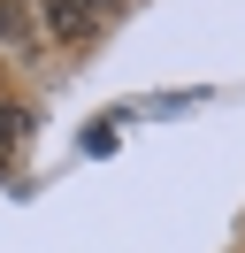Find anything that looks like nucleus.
Listing matches in <instances>:
<instances>
[{"label":"nucleus","instance_id":"nucleus-1","mask_svg":"<svg viewBox=\"0 0 245 253\" xmlns=\"http://www.w3.org/2000/svg\"><path fill=\"white\" fill-rule=\"evenodd\" d=\"M46 31H54V39H92V16H84V8H77V0H46Z\"/></svg>","mask_w":245,"mask_h":253},{"label":"nucleus","instance_id":"nucleus-2","mask_svg":"<svg viewBox=\"0 0 245 253\" xmlns=\"http://www.w3.org/2000/svg\"><path fill=\"white\" fill-rule=\"evenodd\" d=\"M0 46H31V16L15 0H0Z\"/></svg>","mask_w":245,"mask_h":253},{"label":"nucleus","instance_id":"nucleus-3","mask_svg":"<svg viewBox=\"0 0 245 253\" xmlns=\"http://www.w3.org/2000/svg\"><path fill=\"white\" fill-rule=\"evenodd\" d=\"M77 8H84L92 23H107V16H122V0H77Z\"/></svg>","mask_w":245,"mask_h":253}]
</instances>
